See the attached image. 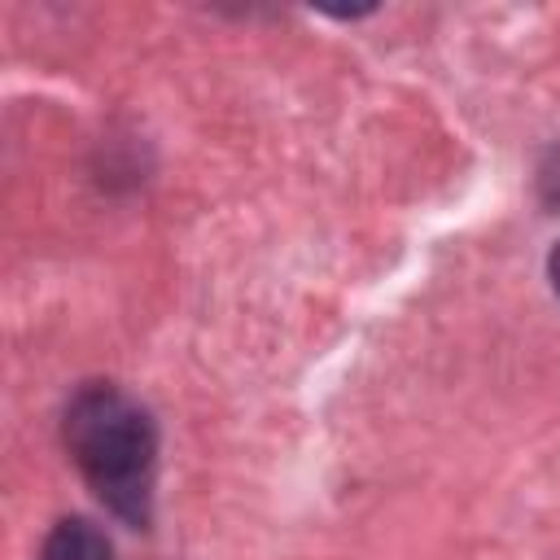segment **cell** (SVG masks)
I'll list each match as a JSON object with an SVG mask.
<instances>
[{
  "mask_svg": "<svg viewBox=\"0 0 560 560\" xmlns=\"http://www.w3.org/2000/svg\"><path fill=\"white\" fill-rule=\"evenodd\" d=\"M547 276H551V289H556V298H560V245L551 249V262H547Z\"/></svg>",
  "mask_w": 560,
  "mask_h": 560,
  "instance_id": "cell-3",
  "label": "cell"
},
{
  "mask_svg": "<svg viewBox=\"0 0 560 560\" xmlns=\"http://www.w3.org/2000/svg\"><path fill=\"white\" fill-rule=\"evenodd\" d=\"M61 438L96 499L127 525H149L158 464L153 416L127 389L96 381L66 402Z\"/></svg>",
  "mask_w": 560,
  "mask_h": 560,
  "instance_id": "cell-1",
  "label": "cell"
},
{
  "mask_svg": "<svg viewBox=\"0 0 560 560\" xmlns=\"http://www.w3.org/2000/svg\"><path fill=\"white\" fill-rule=\"evenodd\" d=\"M39 560H114L105 529H96L83 516H66L44 534Z\"/></svg>",
  "mask_w": 560,
  "mask_h": 560,
  "instance_id": "cell-2",
  "label": "cell"
}]
</instances>
